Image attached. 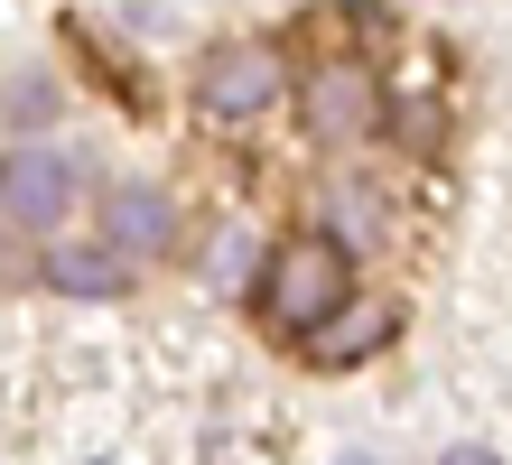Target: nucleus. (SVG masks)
I'll use <instances>...</instances> for the list:
<instances>
[{
  "instance_id": "obj_4",
  "label": "nucleus",
  "mask_w": 512,
  "mask_h": 465,
  "mask_svg": "<svg viewBox=\"0 0 512 465\" xmlns=\"http://www.w3.org/2000/svg\"><path fill=\"white\" fill-rule=\"evenodd\" d=\"M66 196H75V168L56 159V149H10V186H0V214H10V233L19 242H38L66 224Z\"/></svg>"
},
{
  "instance_id": "obj_7",
  "label": "nucleus",
  "mask_w": 512,
  "mask_h": 465,
  "mask_svg": "<svg viewBox=\"0 0 512 465\" xmlns=\"http://www.w3.org/2000/svg\"><path fill=\"white\" fill-rule=\"evenodd\" d=\"M38 279L56 298H122L131 289V252H112V242H47Z\"/></svg>"
},
{
  "instance_id": "obj_10",
  "label": "nucleus",
  "mask_w": 512,
  "mask_h": 465,
  "mask_svg": "<svg viewBox=\"0 0 512 465\" xmlns=\"http://www.w3.org/2000/svg\"><path fill=\"white\" fill-rule=\"evenodd\" d=\"M336 465H373V456H336Z\"/></svg>"
},
{
  "instance_id": "obj_8",
  "label": "nucleus",
  "mask_w": 512,
  "mask_h": 465,
  "mask_svg": "<svg viewBox=\"0 0 512 465\" xmlns=\"http://www.w3.org/2000/svg\"><path fill=\"white\" fill-rule=\"evenodd\" d=\"M56 112V84L47 75H10V131H28V121Z\"/></svg>"
},
{
  "instance_id": "obj_2",
  "label": "nucleus",
  "mask_w": 512,
  "mask_h": 465,
  "mask_svg": "<svg viewBox=\"0 0 512 465\" xmlns=\"http://www.w3.org/2000/svg\"><path fill=\"white\" fill-rule=\"evenodd\" d=\"M280 93H289V66H280L270 38H224V47H205V66H196V103L215 121H261Z\"/></svg>"
},
{
  "instance_id": "obj_9",
  "label": "nucleus",
  "mask_w": 512,
  "mask_h": 465,
  "mask_svg": "<svg viewBox=\"0 0 512 465\" xmlns=\"http://www.w3.org/2000/svg\"><path fill=\"white\" fill-rule=\"evenodd\" d=\"M438 465H503V456H494V447H447Z\"/></svg>"
},
{
  "instance_id": "obj_6",
  "label": "nucleus",
  "mask_w": 512,
  "mask_h": 465,
  "mask_svg": "<svg viewBox=\"0 0 512 465\" xmlns=\"http://www.w3.org/2000/svg\"><path fill=\"white\" fill-rule=\"evenodd\" d=\"M391 326H401V307H391V298H345L336 317H326V326L308 335V363H326V372L373 363V354L391 345Z\"/></svg>"
},
{
  "instance_id": "obj_5",
  "label": "nucleus",
  "mask_w": 512,
  "mask_h": 465,
  "mask_svg": "<svg viewBox=\"0 0 512 465\" xmlns=\"http://www.w3.org/2000/svg\"><path fill=\"white\" fill-rule=\"evenodd\" d=\"M94 224H103V242H112V252H131V261H159L168 242H177V205L159 196V186L122 177V186H103V196H94Z\"/></svg>"
},
{
  "instance_id": "obj_1",
  "label": "nucleus",
  "mask_w": 512,
  "mask_h": 465,
  "mask_svg": "<svg viewBox=\"0 0 512 465\" xmlns=\"http://www.w3.org/2000/svg\"><path fill=\"white\" fill-rule=\"evenodd\" d=\"M252 298H261V317L280 326V335L308 345V335L354 298V252H345V242H326V233H289L280 252L261 261V289Z\"/></svg>"
},
{
  "instance_id": "obj_3",
  "label": "nucleus",
  "mask_w": 512,
  "mask_h": 465,
  "mask_svg": "<svg viewBox=\"0 0 512 465\" xmlns=\"http://www.w3.org/2000/svg\"><path fill=\"white\" fill-rule=\"evenodd\" d=\"M298 112H308V140L317 149H354V140H373V75L354 66V56H326V66H308V84H298Z\"/></svg>"
}]
</instances>
